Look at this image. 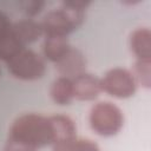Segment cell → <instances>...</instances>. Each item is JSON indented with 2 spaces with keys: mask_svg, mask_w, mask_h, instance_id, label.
I'll return each instance as SVG.
<instances>
[{
  "mask_svg": "<svg viewBox=\"0 0 151 151\" xmlns=\"http://www.w3.org/2000/svg\"><path fill=\"white\" fill-rule=\"evenodd\" d=\"M129 46L136 59H151V32L147 27H138L131 32Z\"/></svg>",
  "mask_w": 151,
  "mask_h": 151,
  "instance_id": "cell-11",
  "label": "cell"
},
{
  "mask_svg": "<svg viewBox=\"0 0 151 151\" xmlns=\"http://www.w3.org/2000/svg\"><path fill=\"white\" fill-rule=\"evenodd\" d=\"M50 97L58 105H68L74 99L72 79L58 76L51 83Z\"/></svg>",
  "mask_w": 151,
  "mask_h": 151,
  "instance_id": "cell-12",
  "label": "cell"
},
{
  "mask_svg": "<svg viewBox=\"0 0 151 151\" xmlns=\"http://www.w3.org/2000/svg\"><path fill=\"white\" fill-rule=\"evenodd\" d=\"M6 66L14 78L26 81L40 79L46 71V64L42 55L28 47L22 48L9 59Z\"/></svg>",
  "mask_w": 151,
  "mask_h": 151,
  "instance_id": "cell-4",
  "label": "cell"
},
{
  "mask_svg": "<svg viewBox=\"0 0 151 151\" xmlns=\"http://www.w3.org/2000/svg\"><path fill=\"white\" fill-rule=\"evenodd\" d=\"M12 21L8 18V15L0 11V41L5 38H7L12 33Z\"/></svg>",
  "mask_w": 151,
  "mask_h": 151,
  "instance_id": "cell-17",
  "label": "cell"
},
{
  "mask_svg": "<svg viewBox=\"0 0 151 151\" xmlns=\"http://www.w3.org/2000/svg\"><path fill=\"white\" fill-rule=\"evenodd\" d=\"M132 74L137 84L149 88L151 86V59H136Z\"/></svg>",
  "mask_w": 151,
  "mask_h": 151,
  "instance_id": "cell-14",
  "label": "cell"
},
{
  "mask_svg": "<svg viewBox=\"0 0 151 151\" xmlns=\"http://www.w3.org/2000/svg\"><path fill=\"white\" fill-rule=\"evenodd\" d=\"M4 151H37V149H34L25 143H21L19 140L7 137V140L4 145Z\"/></svg>",
  "mask_w": 151,
  "mask_h": 151,
  "instance_id": "cell-16",
  "label": "cell"
},
{
  "mask_svg": "<svg viewBox=\"0 0 151 151\" xmlns=\"http://www.w3.org/2000/svg\"><path fill=\"white\" fill-rule=\"evenodd\" d=\"M71 44L67 37L63 35H44L41 51L42 58L53 64L58 63L70 50Z\"/></svg>",
  "mask_w": 151,
  "mask_h": 151,
  "instance_id": "cell-10",
  "label": "cell"
},
{
  "mask_svg": "<svg viewBox=\"0 0 151 151\" xmlns=\"http://www.w3.org/2000/svg\"><path fill=\"white\" fill-rule=\"evenodd\" d=\"M101 91L119 99L130 98L136 93L137 81L131 71L123 67H113L100 78Z\"/></svg>",
  "mask_w": 151,
  "mask_h": 151,
  "instance_id": "cell-5",
  "label": "cell"
},
{
  "mask_svg": "<svg viewBox=\"0 0 151 151\" xmlns=\"http://www.w3.org/2000/svg\"><path fill=\"white\" fill-rule=\"evenodd\" d=\"M88 124L97 134L111 137L122 130L124 114L116 104L111 101H98L90 109Z\"/></svg>",
  "mask_w": 151,
  "mask_h": 151,
  "instance_id": "cell-3",
  "label": "cell"
},
{
  "mask_svg": "<svg viewBox=\"0 0 151 151\" xmlns=\"http://www.w3.org/2000/svg\"><path fill=\"white\" fill-rule=\"evenodd\" d=\"M0 73H1V71H0Z\"/></svg>",
  "mask_w": 151,
  "mask_h": 151,
  "instance_id": "cell-18",
  "label": "cell"
},
{
  "mask_svg": "<svg viewBox=\"0 0 151 151\" xmlns=\"http://www.w3.org/2000/svg\"><path fill=\"white\" fill-rule=\"evenodd\" d=\"M19 7L25 13L27 18H33L39 14L45 7V1L42 0H25L19 2Z\"/></svg>",
  "mask_w": 151,
  "mask_h": 151,
  "instance_id": "cell-15",
  "label": "cell"
},
{
  "mask_svg": "<svg viewBox=\"0 0 151 151\" xmlns=\"http://www.w3.org/2000/svg\"><path fill=\"white\" fill-rule=\"evenodd\" d=\"M8 137L34 149L52 145L50 119L46 116L33 112L20 114L12 122Z\"/></svg>",
  "mask_w": 151,
  "mask_h": 151,
  "instance_id": "cell-2",
  "label": "cell"
},
{
  "mask_svg": "<svg viewBox=\"0 0 151 151\" xmlns=\"http://www.w3.org/2000/svg\"><path fill=\"white\" fill-rule=\"evenodd\" d=\"M90 4L85 0H67L50 9L39 21L42 34L67 37L84 22L85 12Z\"/></svg>",
  "mask_w": 151,
  "mask_h": 151,
  "instance_id": "cell-1",
  "label": "cell"
},
{
  "mask_svg": "<svg viewBox=\"0 0 151 151\" xmlns=\"http://www.w3.org/2000/svg\"><path fill=\"white\" fill-rule=\"evenodd\" d=\"M12 32L17 40L25 47L37 41L42 34L40 22L34 18H22L12 24Z\"/></svg>",
  "mask_w": 151,
  "mask_h": 151,
  "instance_id": "cell-8",
  "label": "cell"
},
{
  "mask_svg": "<svg viewBox=\"0 0 151 151\" xmlns=\"http://www.w3.org/2000/svg\"><path fill=\"white\" fill-rule=\"evenodd\" d=\"M72 83L74 98L81 101L94 100L100 94V92H103L100 78L88 72L77 76L72 79Z\"/></svg>",
  "mask_w": 151,
  "mask_h": 151,
  "instance_id": "cell-7",
  "label": "cell"
},
{
  "mask_svg": "<svg viewBox=\"0 0 151 151\" xmlns=\"http://www.w3.org/2000/svg\"><path fill=\"white\" fill-rule=\"evenodd\" d=\"M48 119L52 132V145L76 137L77 126L71 117L66 114H53L48 116Z\"/></svg>",
  "mask_w": 151,
  "mask_h": 151,
  "instance_id": "cell-9",
  "label": "cell"
},
{
  "mask_svg": "<svg viewBox=\"0 0 151 151\" xmlns=\"http://www.w3.org/2000/svg\"><path fill=\"white\" fill-rule=\"evenodd\" d=\"M54 65L59 76L70 79L86 72V58L79 48L73 46H71L67 53Z\"/></svg>",
  "mask_w": 151,
  "mask_h": 151,
  "instance_id": "cell-6",
  "label": "cell"
},
{
  "mask_svg": "<svg viewBox=\"0 0 151 151\" xmlns=\"http://www.w3.org/2000/svg\"><path fill=\"white\" fill-rule=\"evenodd\" d=\"M52 151H100V147L88 138H79L76 136L68 140L52 145Z\"/></svg>",
  "mask_w": 151,
  "mask_h": 151,
  "instance_id": "cell-13",
  "label": "cell"
}]
</instances>
